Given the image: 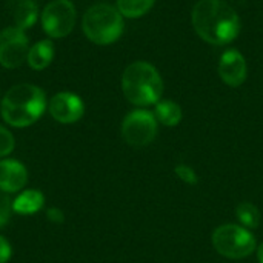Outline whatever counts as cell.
Instances as JSON below:
<instances>
[{"mask_svg":"<svg viewBox=\"0 0 263 263\" xmlns=\"http://www.w3.org/2000/svg\"><path fill=\"white\" fill-rule=\"evenodd\" d=\"M14 136L6 128L0 126V157L8 156L14 149Z\"/></svg>","mask_w":263,"mask_h":263,"instance_id":"19","label":"cell"},{"mask_svg":"<svg viewBox=\"0 0 263 263\" xmlns=\"http://www.w3.org/2000/svg\"><path fill=\"white\" fill-rule=\"evenodd\" d=\"M219 74L223 83H227L228 86L231 88L240 86L248 76V66L245 57L236 49L225 51L219 62Z\"/></svg>","mask_w":263,"mask_h":263,"instance_id":"10","label":"cell"},{"mask_svg":"<svg viewBox=\"0 0 263 263\" xmlns=\"http://www.w3.org/2000/svg\"><path fill=\"white\" fill-rule=\"evenodd\" d=\"M257 259H259V263H263V243H260L257 248Z\"/></svg>","mask_w":263,"mask_h":263,"instance_id":"23","label":"cell"},{"mask_svg":"<svg viewBox=\"0 0 263 263\" xmlns=\"http://www.w3.org/2000/svg\"><path fill=\"white\" fill-rule=\"evenodd\" d=\"M196 32L211 45L231 43L240 32L237 12L223 0H200L191 14Z\"/></svg>","mask_w":263,"mask_h":263,"instance_id":"1","label":"cell"},{"mask_svg":"<svg viewBox=\"0 0 263 263\" xmlns=\"http://www.w3.org/2000/svg\"><path fill=\"white\" fill-rule=\"evenodd\" d=\"M156 0H117V9L123 17L137 18L145 15L153 6Z\"/></svg>","mask_w":263,"mask_h":263,"instance_id":"15","label":"cell"},{"mask_svg":"<svg viewBox=\"0 0 263 263\" xmlns=\"http://www.w3.org/2000/svg\"><path fill=\"white\" fill-rule=\"evenodd\" d=\"M45 203V196L39 190H28L23 191L15 197L12 202V211L22 216H31L43 208Z\"/></svg>","mask_w":263,"mask_h":263,"instance_id":"12","label":"cell"},{"mask_svg":"<svg viewBox=\"0 0 263 263\" xmlns=\"http://www.w3.org/2000/svg\"><path fill=\"white\" fill-rule=\"evenodd\" d=\"M213 247L220 256L239 260L251 256L256 251L257 245L256 237L250 230L234 223H228L220 225L213 233Z\"/></svg>","mask_w":263,"mask_h":263,"instance_id":"5","label":"cell"},{"mask_svg":"<svg viewBox=\"0 0 263 263\" xmlns=\"http://www.w3.org/2000/svg\"><path fill=\"white\" fill-rule=\"evenodd\" d=\"M157 134V119L151 111H131L122 123V136L131 146L142 148L149 145Z\"/></svg>","mask_w":263,"mask_h":263,"instance_id":"6","label":"cell"},{"mask_svg":"<svg viewBox=\"0 0 263 263\" xmlns=\"http://www.w3.org/2000/svg\"><path fill=\"white\" fill-rule=\"evenodd\" d=\"M48 109L54 120L60 123H74L82 119L85 105L82 99L72 92H59L49 100Z\"/></svg>","mask_w":263,"mask_h":263,"instance_id":"9","label":"cell"},{"mask_svg":"<svg viewBox=\"0 0 263 263\" xmlns=\"http://www.w3.org/2000/svg\"><path fill=\"white\" fill-rule=\"evenodd\" d=\"M82 28L91 42L97 45H109L122 35L125 23L123 15L117 8L106 3H99L85 12Z\"/></svg>","mask_w":263,"mask_h":263,"instance_id":"4","label":"cell"},{"mask_svg":"<svg viewBox=\"0 0 263 263\" xmlns=\"http://www.w3.org/2000/svg\"><path fill=\"white\" fill-rule=\"evenodd\" d=\"M11 210H12V205H11L8 196L0 193V228H3L8 223V220L11 217Z\"/></svg>","mask_w":263,"mask_h":263,"instance_id":"20","label":"cell"},{"mask_svg":"<svg viewBox=\"0 0 263 263\" xmlns=\"http://www.w3.org/2000/svg\"><path fill=\"white\" fill-rule=\"evenodd\" d=\"M14 18L20 29L32 26V23L37 20V5L32 0H20L15 6Z\"/></svg>","mask_w":263,"mask_h":263,"instance_id":"16","label":"cell"},{"mask_svg":"<svg viewBox=\"0 0 263 263\" xmlns=\"http://www.w3.org/2000/svg\"><path fill=\"white\" fill-rule=\"evenodd\" d=\"M46 109L45 92L29 83L12 86L2 100L3 120L15 128H25L37 122Z\"/></svg>","mask_w":263,"mask_h":263,"instance_id":"2","label":"cell"},{"mask_svg":"<svg viewBox=\"0 0 263 263\" xmlns=\"http://www.w3.org/2000/svg\"><path fill=\"white\" fill-rule=\"evenodd\" d=\"M122 89L133 105L149 106L162 99L163 80L151 63L134 62L122 76Z\"/></svg>","mask_w":263,"mask_h":263,"instance_id":"3","label":"cell"},{"mask_svg":"<svg viewBox=\"0 0 263 263\" xmlns=\"http://www.w3.org/2000/svg\"><path fill=\"white\" fill-rule=\"evenodd\" d=\"M12 256V250H11V245L9 242L0 236V263H6Z\"/></svg>","mask_w":263,"mask_h":263,"instance_id":"21","label":"cell"},{"mask_svg":"<svg viewBox=\"0 0 263 263\" xmlns=\"http://www.w3.org/2000/svg\"><path fill=\"white\" fill-rule=\"evenodd\" d=\"M236 216L240 225L247 230H256L260 225V219H262L257 206L250 202H242L236 208Z\"/></svg>","mask_w":263,"mask_h":263,"instance_id":"17","label":"cell"},{"mask_svg":"<svg viewBox=\"0 0 263 263\" xmlns=\"http://www.w3.org/2000/svg\"><path fill=\"white\" fill-rule=\"evenodd\" d=\"M154 116L157 122L165 126H176L182 120V108L173 100H159L156 103Z\"/></svg>","mask_w":263,"mask_h":263,"instance_id":"14","label":"cell"},{"mask_svg":"<svg viewBox=\"0 0 263 263\" xmlns=\"http://www.w3.org/2000/svg\"><path fill=\"white\" fill-rule=\"evenodd\" d=\"M28 182L26 168L14 159L0 162V190L5 193H17Z\"/></svg>","mask_w":263,"mask_h":263,"instance_id":"11","label":"cell"},{"mask_svg":"<svg viewBox=\"0 0 263 263\" xmlns=\"http://www.w3.org/2000/svg\"><path fill=\"white\" fill-rule=\"evenodd\" d=\"M174 173H176V176H177L182 182H185L186 185H197V182H199V177H197L196 171H194L191 166L185 165V163L177 165V166L174 168Z\"/></svg>","mask_w":263,"mask_h":263,"instance_id":"18","label":"cell"},{"mask_svg":"<svg viewBox=\"0 0 263 263\" xmlns=\"http://www.w3.org/2000/svg\"><path fill=\"white\" fill-rule=\"evenodd\" d=\"M76 23V8L69 0H54L42 12L43 31L51 37L68 35Z\"/></svg>","mask_w":263,"mask_h":263,"instance_id":"7","label":"cell"},{"mask_svg":"<svg viewBox=\"0 0 263 263\" xmlns=\"http://www.w3.org/2000/svg\"><path fill=\"white\" fill-rule=\"evenodd\" d=\"M54 57V45L51 40H40L34 46L29 48L28 63L32 69H45Z\"/></svg>","mask_w":263,"mask_h":263,"instance_id":"13","label":"cell"},{"mask_svg":"<svg viewBox=\"0 0 263 263\" xmlns=\"http://www.w3.org/2000/svg\"><path fill=\"white\" fill-rule=\"evenodd\" d=\"M48 219L54 223H60L63 222V213L59 208H51L48 210Z\"/></svg>","mask_w":263,"mask_h":263,"instance_id":"22","label":"cell"},{"mask_svg":"<svg viewBox=\"0 0 263 263\" xmlns=\"http://www.w3.org/2000/svg\"><path fill=\"white\" fill-rule=\"evenodd\" d=\"M29 52L28 37L18 26H9L0 32V63L5 68H17Z\"/></svg>","mask_w":263,"mask_h":263,"instance_id":"8","label":"cell"}]
</instances>
